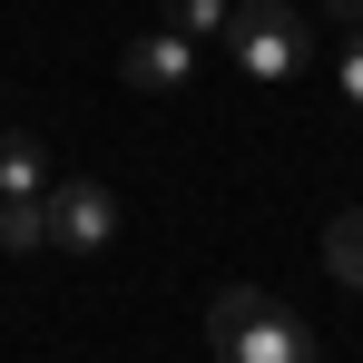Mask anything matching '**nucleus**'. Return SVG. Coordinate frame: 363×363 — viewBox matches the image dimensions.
I'll return each mask as SVG.
<instances>
[{
	"instance_id": "f257e3e1",
	"label": "nucleus",
	"mask_w": 363,
	"mask_h": 363,
	"mask_svg": "<svg viewBox=\"0 0 363 363\" xmlns=\"http://www.w3.org/2000/svg\"><path fill=\"white\" fill-rule=\"evenodd\" d=\"M206 344H216V363H314L304 314L275 304L265 285H226V295L206 304Z\"/></svg>"
},
{
	"instance_id": "f03ea898",
	"label": "nucleus",
	"mask_w": 363,
	"mask_h": 363,
	"mask_svg": "<svg viewBox=\"0 0 363 363\" xmlns=\"http://www.w3.org/2000/svg\"><path fill=\"white\" fill-rule=\"evenodd\" d=\"M226 50H236V69L255 79V89H275V79H295V69H304L314 30H304L285 0H245V10H226Z\"/></svg>"
},
{
	"instance_id": "7ed1b4c3",
	"label": "nucleus",
	"mask_w": 363,
	"mask_h": 363,
	"mask_svg": "<svg viewBox=\"0 0 363 363\" xmlns=\"http://www.w3.org/2000/svg\"><path fill=\"white\" fill-rule=\"evenodd\" d=\"M40 206H50V245H60V255H108V245H118V196L99 177H60Z\"/></svg>"
},
{
	"instance_id": "20e7f679",
	"label": "nucleus",
	"mask_w": 363,
	"mask_h": 363,
	"mask_svg": "<svg viewBox=\"0 0 363 363\" xmlns=\"http://www.w3.org/2000/svg\"><path fill=\"white\" fill-rule=\"evenodd\" d=\"M186 79H196V40H177V30H138V40H128V89L177 99Z\"/></svg>"
},
{
	"instance_id": "39448f33",
	"label": "nucleus",
	"mask_w": 363,
	"mask_h": 363,
	"mask_svg": "<svg viewBox=\"0 0 363 363\" xmlns=\"http://www.w3.org/2000/svg\"><path fill=\"white\" fill-rule=\"evenodd\" d=\"M10 196H50V138L30 128H0V206Z\"/></svg>"
},
{
	"instance_id": "423d86ee",
	"label": "nucleus",
	"mask_w": 363,
	"mask_h": 363,
	"mask_svg": "<svg viewBox=\"0 0 363 363\" xmlns=\"http://www.w3.org/2000/svg\"><path fill=\"white\" fill-rule=\"evenodd\" d=\"M324 265H334V285L363 295V206H344V216L324 226Z\"/></svg>"
},
{
	"instance_id": "0eeeda50",
	"label": "nucleus",
	"mask_w": 363,
	"mask_h": 363,
	"mask_svg": "<svg viewBox=\"0 0 363 363\" xmlns=\"http://www.w3.org/2000/svg\"><path fill=\"white\" fill-rule=\"evenodd\" d=\"M40 245H50V206L40 196H10L0 206V255H40Z\"/></svg>"
},
{
	"instance_id": "6e6552de",
	"label": "nucleus",
	"mask_w": 363,
	"mask_h": 363,
	"mask_svg": "<svg viewBox=\"0 0 363 363\" xmlns=\"http://www.w3.org/2000/svg\"><path fill=\"white\" fill-rule=\"evenodd\" d=\"M226 10L236 0H167V30L177 40H226Z\"/></svg>"
},
{
	"instance_id": "1a4fd4ad",
	"label": "nucleus",
	"mask_w": 363,
	"mask_h": 363,
	"mask_svg": "<svg viewBox=\"0 0 363 363\" xmlns=\"http://www.w3.org/2000/svg\"><path fill=\"white\" fill-rule=\"evenodd\" d=\"M334 79H344V99H354V108H363V30H354V40H344V69H334Z\"/></svg>"
},
{
	"instance_id": "9d476101",
	"label": "nucleus",
	"mask_w": 363,
	"mask_h": 363,
	"mask_svg": "<svg viewBox=\"0 0 363 363\" xmlns=\"http://www.w3.org/2000/svg\"><path fill=\"white\" fill-rule=\"evenodd\" d=\"M324 10H334V20H354V30H363V0H324Z\"/></svg>"
}]
</instances>
